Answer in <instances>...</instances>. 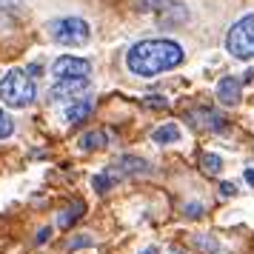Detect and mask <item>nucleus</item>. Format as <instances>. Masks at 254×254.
Instances as JSON below:
<instances>
[{"mask_svg": "<svg viewBox=\"0 0 254 254\" xmlns=\"http://www.w3.org/2000/svg\"><path fill=\"white\" fill-rule=\"evenodd\" d=\"M80 246H92V237H77L71 243V249H80Z\"/></svg>", "mask_w": 254, "mask_h": 254, "instance_id": "412c9836", "label": "nucleus"}, {"mask_svg": "<svg viewBox=\"0 0 254 254\" xmlns=\"http://www.w3.org/2000/svg\"><path fill=\"white\" fill-rule=\"evenodd\" d=\"M140 254H157V252H154V249H146V252H140Z\"/></svg>", "mask_w": 254, "mask_h": 254, "instance_id": "b1692460", "label": "nucleus"}, {"mask_svg": "<svg viewBox=\"0 0 254 254\" xmlns=\"http://www.w3.org/2000/svg\"><path fill=\"white\" fill-rule=\"evenodd\" d=\"M83 211H86V206H83V203H74V206L66 208V211H63V214L58 217V226H60V229H69V226L74 223V220H80Z\"/></svg>", "mask_w": 254, "mask_h": 254, "instance_id": "f8f14e48", "label": "nucleus"}, {"mask_svg": "<svg viewBox=\"0 0 254 254\" xmlns=\"http://www.w3.org/2000/svg\"><path fill=\"white\" fill-rule=\"evenodd\" d=\"M240 86L243 80H237V77H223L217 83V100L223 106H237L240 103Z\"/></svg>", "mask_w": 254, "mask_h": 254, "instance_id": "6e6552de", "label": "nucleus"}, {"mask_svg": "<svg viewBox=\"0 0 254 254\" xmlns=\"http://www.w3.org/2000/svg\"><path fill=\"white\" fill-rule=\"evenodd\" d=\"M86 86H89V80H58L52 89H49V100H52V103L71 100V97H74V94H80Z\"/></svg>", "mask_w": 254, "mask_h": 254, "instance_id": "0eeeda50", "label": "nucleus"}, {"mask_svg": "<svg viewBox=\"0 0 254 254\" xmlns=\"http://www.w3.org/2000/svg\"><path fill=\"white\" fill-rule=\"evenodd\" d=\"M197 246H200L203 252H217V240H214V237H197Z\"/></svg>", "mask_w": 254, "mask_h": 254, "instance_id": "a211bd4d", "label": "nucleus"}, {"mask_svg": "<svg viewBox=\"0 0 254 254\" xmlns=\"http://www.w3.org/2000/svg\"><path fill=\"white\" fill-rule=\"evenodd\" d=\"M12 131H14V120H12L9 115H6L3 109H0V140H3V137H9Z\"/></svg>", "mask_w": 254, "mask_h": 254, "instance_id": "dca6fc26", "label": "nucleus"}, {"mask_svg": "<svg viewBox=\"0 0 254 254\" xmlns=\"http://www.w3.org/2000/svg\"><path fill=\"white\" fill-rule=\"evenodd\" d=\"M226 52L237 60L254 58V14H243L226 32Z\"/></svg>", "mask_w": 254, "mask_h": 254, "instance_id": "7ed1b4c3", "label": "nucleus"}, {"mask_svg": "<svg viewBox=\"0 0 254 254\" xmlns=\"http://www.w3.org/2000/svg\"><path fill=\"white\" fill-rule=\"evenodd\" d=\"M106 140H109V134H106V131H86L77 143H80L83 151H94V149H103Z\"/></svg>", "mask_w": 254, "mask_h": 254, "instance_id": "9b49d317", "label": "nucleus"}, {"mask_svg": "<svg viewBox=\"0 0 254 254\" xmlns=\"http://www.w3.org/2000/svg\"><path fill=\"white\" fill-rule=\"evenodd\" d=\"M92 186H94V189H97V191H100V194H106V191H109V189L115 186V180H112V177H109V174H106V172H100V174H94Z\"/></svg>", "mask_w": 254, "mask_h": 254, "instance_id": "4468645a", "label": "nucleus"}, {"mask_svg": "<svg viewBox=\"0 0 254 254\" xmlns=\"http://www.w3.org/2000/svg\"><path fill=\"white\" fill-rule=\"evenodd\" d=\"M49 237H52V229H40V231H37V237H35V243H37V246H43Z\"/></svg>", "mask_w": 254, "mask_h": 254, "instance_id": "6ab92c4d", "label": "nucleus"}, {"mask_svg": "<svg viewBox=\"0 0 254 254\" xmlns=\"http://www.w3.org/2000/svg\"><path fill=\"white\" fill-rule=\"evenodd\" d=\"M169 0H134V9L137 12H154V9H163Z\"/></svg>", "mask_w": 254, "mask_h": 254, "instance_id": "2eb2a0df", "label": "nucleus"}, {"mask_svg": "<svg viewBox=\"0 0 254 254\" xmlns=\"http://www.w3.org/2000/svg\"><path fill=\"white\" fill-rule=\"evenodd\" d=\"M37 97V86L35 80L29 77V71L23 69H12L3 74V80H0V100L6 106H12V109H26V106H32Z\"/></svg>", "mask_w": 254, "mask_h": 254, "instance_id": "f03ea898", "label": "nucleus"}, {"mask_svg": "<svg viewBox=\"0 0 254 254\" xmlns=\"http://www.w3.org/2000/svg\"><path fill=\"white\" fill-rule=\"evenodd\" d=\"M186 52L177 40H166V37H151V40H140L126 52V69L137 77H157L163 71L177 69L183 63Z\"/></svg>", "mask_w": 254, "mask_h": 254, "instance_id": "f257e3e1", "label": "nucleus"}, {"mask_svg": "<svg viewBox=\"0 0 254 254\" xmlns=\"http://www.w3.org/2000/svg\"><path fill=\"white\" fill-rule=\"evenodd\" d=\"M140 172H149L146 169V160L143 157H134V154H123V157H117L106 174L112 177V180H120V177H128V174H140Z\"/></svg>", "mask_w": 254, "mask_h": 254, "instance_id": "423d86ee", "label": "nucleus"}, {"mask_svg": "<svg viewBox=\"0 0 254 254\" xmlns=\"http://www.w3.org/2000/svg\"><path fill=\"white\" fill-rule=\"evenodd\" d=\"M246 183L254 186V166H249V169H246Z\"/></svg>", "mask_w": 254, "mask_h": 254, "instance_id": "4be33fe9", "label": "nucleus"}, {"mask_svg": "<svg viewBox=\"0 0 254 254\" xmlns=\"http://www.w3.org/2000/svg\"><path fill=\"white\" fill-rule=\"evenodd\" d=\"M89 71H92V63L86 58H71V55H63L52 63V74L55 80H89Z\"/></svg>", "mask_w": 254, "mask_h": 254, "instance_id": "39448f33", "label": "nucleus"}, {"mask_svg": "<svg viewBox=\"0 0 254 254\" xmlns=\"http://www.w3.org/2000/svg\"><path fill=\"white\" fill-rule=\"evenodd\" d=\"M220 194H223V197L234 194V183H220Z\"/></svg>", "mask_w": 254, "mask_h": 254, "instance_id": "aec40b11", "label": "nucleus"}, {"mask_svg": "<svg viewBox=\"0 0 254 254\" xmlns=\"http://www.w3.org/2000/svg\"><path fill=\"white\" fill-rule=\"evenodd\" d=\"M14 3H20V0H0V6H14Z\"/></svg>", "mask_w": 254, "mask_h": 254, "instance_id": "5701e85b", "label": "nucleus"}, {"mask_svg": "<svg viewBox=\"0 0 254 254\" xmlns=\"http://www.w3.org/2000/svg\"><path fill=\"white\" fill-rule=\"evenodd\" d=\"M183 214H186V217H191V220H197L200 214H203V206H200V203H186Z\"/></svg>", "mask_w": 254, "mask_h": 254, "instance_id": "f3484780", "label": "nucleus"}, {"mask_svg": "<svg viewBox=\"0 0 254 254\" xmlns=\"http://www.w3.org/2000/svg\"><path fill=\"white\" fill-rule=\"evenodd\" d=\"M151 140L154 143H177L180 140V128L174 126V123H163V126H157L154 131H151Z\"/></svg>", "mask_w": 254, "mask_h": 254, "instance_id": "9d476101", "label": "nucleus"}, {"mask_svg": "<svg viewBox=\"0 0 254 254\" xmlns=\"http://www.w3.org/2000/svg\"><path fill=\"white\" fill-rule=\"evenodd\" d=\"M46 29L49 37L60 46H83L92 37V29L83 17H58V20H49Z\"/></svg>", "mask_w": 254, "mask_h": 254, "instance_id": "20e7f679", "label": "nucleus"}, {"mask_svg": "<svg viewBox=\"0 0 254 254\" xmlns=\"http://www.w3.org/2000/svg\"><path fill=\"white\" fill-rule=\"evenodd\" d=\"M92 109H94L92 97H80V100H74V103L66 109V120H69V123H80V120H86V117L92 115Z\"/></svg>", "mask_w": 254, "mask_h": 254, "instance_id": "1a4fd4ad", "label": "nucleus"}, {"mask_svg": "<svg viewBox=\"0 0 254 254\" xmlns=\"http://www.w3.org/2000/svg\"><path fill=\"white\" fill-rule=\"evenodd\" d=\"M203 169H206L208 174H220V169H223L220 154H203Z\"/></svg>", "mask_w": 254, "mask_h": 254, "instance_id": "ddd939ff", "label": "nucleus"}]
</instances>
